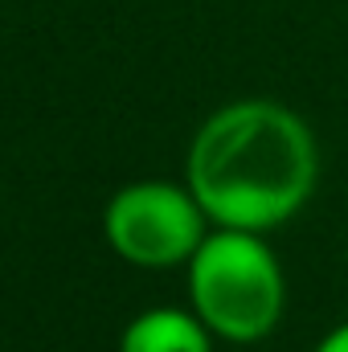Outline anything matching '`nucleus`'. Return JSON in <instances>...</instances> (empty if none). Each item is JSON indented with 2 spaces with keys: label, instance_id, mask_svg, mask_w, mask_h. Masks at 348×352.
<instances>
[{
  "label": "nucleus",
  "instance_id": "obj_4",
  "mask_svg": "<svg viewBox=\"0 0 348 352\" xmlns=\"http://www.w3.org/2000/svg\"><path fill=\"white\" fill-rule=\"evenodd\" d=\"M119 352H209V328L184 311L156 307L127 324Z\"/></svg>",
  "mask_w": 348,
  "mask_h": 352
},
{
  "label": "nucleus",
  "instance_id": "obj_3",
  "mask_svg": "<svg viewBox=\"0 0 348 352\" xmlns=\"http://www.w3.org/2000/svg\"><path fill=\"white\" fill-rule=\"evenodd\" d=\"M107 242L119 250V258L135 266H176L197 254L205 242V209L193 192L144 180L127 184L111 197L102 213Z\"/></svg>",
  "mask_w": 348,
  "mask_h": 352
},
{
  "label": "nucleus",
  "instance_id": "obj_2",
  "mask_svg": "<svg viewBox=\"0 0 348 352\" xmlns=\"http://www.w3.org/2000/svg\"><path fill=\"white\" fill-rule=\"evenodd\" d=\"M188 291L197 320L234 344L270 336L287 299L283 270L270 246L250 230L209 234L188 258Z\"/></svg>",
  "mask_w": 348,
  "mask_h": 352
},
{
  "label": "nucleus",
  "instance_id": "obj_5",
  "mask_svg": "<svg viewBox=\"0 0 348 352\" xmlns=\"http://www.w3.org/2000/svg\"><path fill=\"white\" fill-rule=\"evenodd\" d=\"M316 352H348V324H340V328H332L320 344H316Z\"/></svg>",
  "mask_w": 348,
  "mask_h": 352
},
{
  "label": "nucleus",
  "instance_id": "obj_1",
  "mask_svg": "<svg viewBox=\"0 0 348 352\" xmlns=\"http://www.w3.org/2000/svg\"><path fill=\"white\" fill-rule=\"evenodd\" d=\"M320 180L307 123L266 98L217 111L188 148V192L221 230H274L295 217Z\"/></svg>",
  "mask_w": 348,
  "mask_h": 352
}]
</instances>
